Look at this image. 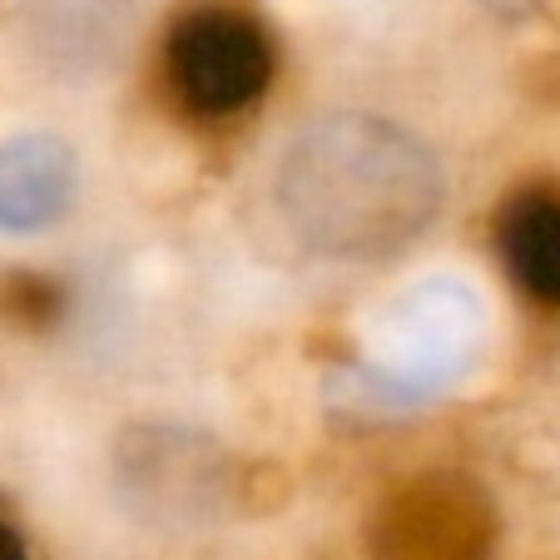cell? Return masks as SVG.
Segmentation results:
<instances>
[{
	"mask_svg": "<svg viewBox=\"0 0 560 560\" xmlns=\"http://www.w3.org/2000/svg\"><path fill=\"white\" fill-rule=\"evenodd\" d=\"M115 476L144 506L209 511L223 501L233 456L209 432H194L179 422H144L115 436Z\"/></svg>",
	"mask_w": 560,
	"mask_h": 560,
	"instance_id": "5",
	"label": "cell"
},
{
	"mask_svg": "<svg viewBox=\"0 0 560 560\" xmlns=\"http://www.w3.org/2000/svg\"><path fill=\"white\" fill-rule=\"evenodd\" d=\"M491 348V307L462 273H422L368 313L358 368L382 402L412 407L462 387Z\"/></svg>",
	"mask_w": 560,
	"mask_h": 560,
	"instance_id": "2",
	"label": "cell"
},
{
	"mask_svg": "<svg viewBox=\"0 0 560 560\" xmlns=\"http://www.w3.org/2000/svg\"><path fill=\"white\" fill-rule=\"evenodd\" d=\"M497 254L530 303L560 307V189H526L501 209Z\"/></svg>",
	"mask_w": 560,
	"mask_h": 560,
	"instance_id": "8",
	"label": "cell"
},
{
	"mask_svg": "<svg viewBox=\"0 0 560 560\" xmlns=\"http://www.w3.org/2000/svg\"><path fill=\"white\" fill-rule=\"evenodd\" d=\"M278 233L317 264H387L446 213V164L412 125L323 109L283 135L264 174Z\"/></svg>",
	"mask_w": 560,
	"mask_h": 560,
	"instance_id": "1",
	"label": "cell"
},
{
	"mask_svg": "<svg viewBox=\"0 0 560 560\" xmlns=\"http://www.w3.org/2000/svg\"><path fill=\"white\" fill-rule=\"evenodd\" d=\"M21 50L60 85H95L119 65L135 0H11Z\"/></svg>",
	"mask_w": 560,
	"mask_h": 560,
	"instance_id": "6",
	"label": "cell"
},
{
	"mask_svg": "<svg viewBox=\"0 0 560 560\" xmlns=\"http://www.w3.org/2000/svg\"><path fill=\"white\" fill-rule=\"evenodd\" d=\"M278 70L268 25L244 5H184L159 40V85L194 125H233L264 105Z\"/></svg>",
	"mask_w": 560,
	"mask_h": 560,
	"instance_id": "3",
	"label": "cell"
},
{
	"mask_svg": "<svg viewBox=\"0 0 560 560\" xmlns=\"http://www.w3.org/2000/svg\"><path fill=\"white\" fill-rule=\"evenodd\" d=\"M0 560H31V546H25V536L11 521H0Z\"/></svg>",
	"mask_w": 560,
	"mask_h": 560,
	"instance_id": "10",
	"label": "cell"
},
{
	"mask_svg": "<svg viewBox=\"0 0 560 560\" xmlns=\"http://www.w3.org/2000/svg\"><path fill=\"white\" fill-rule=\"evenodd\" d=\"M5 317H15V323H31V328H40V323H50L55 317V288L50 278H11L5 283Z\"/></svg>",
	"mask_w": 560,
	"mask_h": 560,
	"instance_id": "9",
	"label": "cell"
},
{
	"mask_svg": "<svg viewBox=\"0 0 560 560\" xmlns=\"http://www.w3.org/2000/svg\"><path fill=\"white\" fill-rule=\"evenodd\" d=\"M80 164L55 135H15L0 144V229L45 233L74 209Z\"/></svg>",
	"mask_w": 560,
	"mask_h": 560,
	"instance_id": "7",
	"label": "cell"
},
{
	"mask_svg": "<svg viewBox=\"0 0 560 560\" xmlns=\"http://www.w3.org/2000/svg\"><path fill=\"white\" fill-rule=\"evenodd\" d=\"M497 506L487 487L452 466L402 476L377 501L368 526L372 560H491Z\"/></svg>",
	"mask_w": 560,
	"mask_h": 560,
	"instance_id": "4",
	"label": "cell"
}]
</instances>
